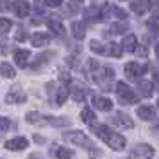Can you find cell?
Listing matches in <instances>:
<instances>
[{
    "mask_svg": "<svg viewBox=\"0 0 159 159\" xmlns=\"http://www.w3.org/2000/svg\"><path fill=\"white\" fill-rule=\"evenodd\" d=\"M63 138L67 139L69 143H72V145L83 147V148H87V150H94V148H96V147L92 145V141L87 138V134H83L81 130H72V132H67V134H63Z\"/></svg>",
    "mask_w": 159,
    "mask_h": 159,
    "instance_id": "cell-1",
    "label": "cell"
},
{
    "mask_svg": "<svg viewBox=\"0 0 159 159\" xmlns=\"http://www.w3.org/2000/svg\"><path fill=\"white\" fill-rule=\"evenodd\" d=\"M116 94H118V99L121 103H125V105H134V103H138V99H139L138 94L130 89L127 83H123V81H119L116 85Z\"/></svg>",
    "mask_w": 159,
    "mask_h": 159,
    "instance_id": "cell-2",
    "label": "cell"
},
{
    "mask_svg": "<svg viewBox=\"0 0 159 159\" xmlns=\"http://www.w3.org/2000/svg\"><path fill=\"white\" fill-rule=\"evenodd\" d=\"M94 80H96V83L101 89L110 90L112 89V81H114V70L110 67H103V69L98 70V74L94 76Z\"/></svg>",
    "mask_w": 159,
    "mask_h": 159,
    "instance_id": "cell-3",
    "label": "cell"
},
{
    "mask_svg": "<svg viewBox=\"0 0 159 159\" xmlns=\"http://www.w3.org/2000/svg\"><path fill=\"white\" fill-rule=\"evenodd\" d=\"M25 92L24 89L20 87V85H13L9 90H7V94H6V103L7 105H18V103H25Z\"/></svg>",
    "mask_w": 159,
    "mask_h": 159,
    "instance_id": "cell-4",
    "label": "cell"
},
{
    "mask_svg": "<svg viewBox=\"0 0 159 159\" xmlns=\"http://www.w3.org/2000/svg\"><path fill=\"white\" fill-rule=\"evenodd\" d=\"M105 143L109 145L112 150H123L125 148V145H127V139L123 138L121 134H114V132H110L107 139H105Z\"/></svg>",
    "mask_w": 159,
    "mask_h": 159,
    "instance_id": "cell-5",
    "label": "cell"
},
{
    "mask_svg": "<svg viewBox=\"0 0 159 159\" xmlns=\"http://www.w3.org/2000/svg\"><path fill=\"white\" fill-rule=\"evenodd\" d=\"M110 121H112L116 127H119V129H132V127H134V121H132L130 116H127L125 112H116Z\"/></svg>",
    "mask_w": 159,
    "mask_h": 159,
    "instance_id": "cell-6",
    "label": "cell"
},
{
    "mask_svg": "<svg viewBox=\"0 0 159 159\" xmlns=\"http://www.w3.org/2000/svg\"><path fill=\"white\" fill-rule=\"evenodd\" d=\"M132 157H139V159H152L154 157V148L150 145H145L141 143L138 147H134L132 150Z\"/></svg>",
    "mask_w": 159,
    "mask_h": 159,
    "instance_id": "cell-7",
    "label": "cell"
},
{
    "mask_svg": "<svg viewBox=\"0 0 159 159\" xmlns=\"http://www.w3.org/2000/svg\"><path fill=\"white\" fill-rule=\"evenodd\" d=\"M85 18H87V22H101L105 18V7L90 6L89 9L85 11Z\"/></svg>",
    "mask_w": 159,
    "mask_h": 159,
    "instance_id": "cell-8",
    "label": "cell"
},
{
    "mask_svg": "<svg viewBox=\"0 0 159 159\" xmlns=\"http://www.w3.org/2000/svg\"><path fill=\"white\" fill-rule=\"evenodd\" d=\"M13 11H15V15L18 18H25V16H29V13H31V6L27 0H15L13 2Z\"/></svg>",
    "mask_w": 159,
    "mask_h": 159,
    "instance_id": "cell-9",
    "label": "cell"
},
{
    "mask_svg": "<svg viewBox=\"0 0 159 159\" xmlns=\"http://www.w3.org/2000/svg\"><path fill=\"white\" fill-rule=\"evenodd\" d=\"M27 145H29V141L25 138H13L9 141H6V148L7 150H13V152H20V150H25L27 148Z\"/></svg>",
    "mask_w": 159,
    "mask_h": 159,
    "instance_id": "cell-10",
    "label": "cell"
},
{
    "mask_svg": "<svg viewBox=\"0 0 159 159\" xmlns=\"http://www.w3.org/2000/svg\"><path fill=\"white\" fill-rule=\"evenodd\" d=\"M143 72H145V67H141L136 61H130V63L125 65V74H127L130 80H138L139 76H143Z\"/></svg>",
    "mask_w": 159,
    "mask_h": 159,
    "instance_id": "cell-11",
    "label": "cell"
},
{
    "mask_svg": "<svg viewBox=\"0 0 159 159\" xmlns=\"http://www.w3.org/2000/svg\"><path fill=\"white\" fill-rule=\"evenodd\" d=\"M150 7H152L150 0H132V4H130V9L134 11L136 15H145Z\"/></svg>",
    "mask_w": 159,
    "mask_h": 159,
    "instance_id": "cell-12",
    "label": "cell"
},
{
    "mask_svg": "<svg viewBox=\"0 0 159 159\" xmlns=\"http://www.w3.org/2000/svg\"><path fill=\"white\" fill-rule=\"evenodd\" d=\"M47 27H49V31L54 33L56 36H63V33H65V27H63L61 20H58V16H51V18L47 20Z\"/></svg>",
    "mask_w": 159,
    "mask_h": 159,
    "instance_id": "cell-13",
    "label": "cell"
},
{
    "mask_svg": "<svg viewBox=\"0 0 159 159\" xmlns=\"http://www.w3.org/2000/svg\"><path fill=\"white\" fill-rule=\"evenodd\" d=\"M92 103L94 107L101 112H110L112 110V101L109 98H103V96H92Z\"/></svg>",
    "mask_w": 159,
    "mask_h": 159,
    "instance_id": "cell-14",
    "label": "cell"
},
{
    "mask_svg": "<svg viewBox=\"0 0 159 159\" xmlns=\"http://www.w3.org/2000/svg\"><path fill=\"white\" fill-rule=\"evenodd\" d=\"M138 118L145 119V121H152V119H156V109L152 105H141V107H138Z\"/></svg>",
    "mask_w": 159,
    "mask_h": 159,
    "instance_id": "cell-15",
    "label": "cell"
},
{
    "mask_svg": "<svg viewBox=\"0 0 159 159\" xmlns=\"http://www.w3.org/2000/svg\"><path fill=\"white\" fill-rule=\"evenodd\" d=\"M29 56H31V52L29 51H25V49H16L15 51V54H13V58H15V63L18 65V67H27V61H29Z\"/></svg>",
    "mask_w": 159,
    "mask_h": 159,
    "instance_id": "cell-16",
    "label": "cell"
},
{
    "mask_svg": "<svg viewBox=\"0 0 159 159\" xmlns=\"http://www.w3.org/2000/svg\"><path fill=\"white\" fill-rule=\"evenodd\" d=\"M31 42H33V45L34 47H45L47 43L51 42L49 34L47 33H33V36H31Z\"/></svg>",
    "mask_w": 159,
    "mask_h": 159,
    "instance_id": "cell-17",
    "label": "cell"
},
{
    "mask_svg": "<svg viewBox=\"0 0 159 159\" xmlns=\"http://www.w3.org/2000/svg\"><path fill=\"white\" fill-rule=\"evenodd\" d=\"M51 154L54 156L56 159H72V152L67 148H63V147H60V145H52V148H51Z\"/></svg>",
    "mask_w": 159,
    "mask_h": 159,
    "instance_id": "cell-18",
    "label": "cell"
},
{
    "mask_svg": "<svg viewBox=\"0 0 159 159\" xmlns=\"http://www.w3.org/2000/svg\"><path fill=\"white\" fill-rule=\"evenodd\" d=\"M70 31H72V36L76 40L85 38V24L83 22H72L70 24Z\"/></svg>",
    "mask_w": 159,
    "mask_h": 159,
    "instance_id": "cell-19",
    "label": "cell"
},
{
    "mask_svg": "<svg viewBox=\"0 0 159 159\" xmlns=\"http://www.w3.org/2000/svg\"><path fill=\"white\" fill-rule=\"evenodd\" d=\"M136 45H138V38L134 34H127L125 40H123V43H121V47H123L125 52H134L136 51Z\"/></svg>",
    "mask_w": 159,
    "mask_h": 159,
    "instance_id": "cell-20",
    "label": "cell"
},
{
    "mask_svg": "<svg viewBox=\"0 0 159 159\" xmlns=\"http://www.w3.org/2000/svg\"><path fill=\"white\" fill-rule=\"evenodd\" d=\"M130 29V25L127 22H116V24H112L109 29V34H121V33H127Z\"/></svg>",
    "mask_w": 159,
    "mask_h": 159,
    "instance_id": "cell-21",
    "label": "cell"
},
{
    "mask_svg": "<svg viewBox=\"0 0 159 159\" xmlns=\"http://www.w3.org/2000/svg\"><path fill=\"white\" fill-rule=\"evenodd\" d=\"M80 118H81V121H83L85 125H89V127L96 123V114H94V110H90V109H83Z\"/></svg>",
    "mask_w": 159,
    "mask_h": 159,
    "instance_id": "cell-22",
    "label": "cell"
},
{
    "mask_svg": "<svg viewBox=\"0 0 159 159\" xmlns=\"http://www.w3.org/2000/svg\"><path fill=\"white\" fill-rule=\"evenodd\" d=\"M25 119L29 123H34V125H47V116H40L38 112H29Z\"/></svg>",
    "mask_w": 159,
    "mask_h": 159,
    "instance_id": "cell-23",
    "label": "cell"
},
{
    "mask_svg": "<svg viewBox=\"0 0 159 159\" xmlns=\"http://www.w3.org/2000/svg\"><path fill=\"white\" fill-rule=\"evenodd\" d=\"M67 98H69V89L67 87H60L56 90V96H54V103L56 105H63L67 101Z\"/></svg>",
    "mask_w": 159,
    "mask_h": 159,
    "instance_id": "cell-24",
    "label": "cell"
},
{
    "mask_svg": "<svg viewBox=\"0 0 159 159\" xmlns=\"http://www.w3.org/2000/svg\"><path fill=\"white\" fill-rule=\"evenodd\" d=\"M47 123L52 127H69L70 119L69 118H54V116H47Z\"/></svg>",
    "mask_w": 159,
    "mask_h": 159,
    "instance_id": "cell-25",
    "label": "cell"
},
{
    "mask_svg": "<svg viewBox=\"0 0 159 159\" xmlns=\"http://www.w3.org/2000/svg\"><path fill=\"white\" fill-rule=\"evenodd\" d=\"M0 74L4 76V78H15V69H13V65L7 63V61H2L0 63Z\"/></svg>",
    "mask_w": 159,
    "mask_h": 159,
    "instance_id": "cell-26",
    "label": "cell"
},
{
    "mask_svg": "<svg viewBox=\"0 0 159 159\" xmlns=\"http://www.w3.org/2000/svg\"><path fill=\"white\" fill-rule=\"evenodd\" d=\"M89 47H90V51H94L96 54H109V52H107V47H105L101 42H98V40H90Z\"/></svg>",
    "mask_w": 159,
    "mask_h": 159,
    "instance_id": "cell-27",
    "label": "cell"
},
{
    "mask_svg": "<svg viewBox=\"0 0 159 159\" xmlns=\"http://www.w3.org/2000/svg\"><path fill=\"white\" fill-rule=\"evenodd\" d=\"M110 132H112V130H110L107 125H98V127L94 129V134H96V138H99L101 141H105V139H107V136H109Z\"/></svg>",
    "mask_w": 159,
    "mask_h": 159,
    "instance_id": "cell-28",
    "label": "cell"
},
{
    "mask_svg": "<svg viewBox=\"0 0 159 159\" xmlns=\"http://www.w3.org/2000/svg\"><path fill=\"white\" fill-rule=\"evenodd\" d=\"M107 52H109L110 56H114V58H119V56L123 54V49L119 47L118 43H114V42H112V43L107 45Z\"/></svg>",
    "mask_w": 159,
    "mask_h": 159,
    "instance_id": "cell-29",
    "label": "cell"
},
{
    "mask_svg": "<svg viewBox=\"0 0 159 159\" xmlns=\"http://www.w3.org/2000/svg\"><path fill=\"white\" fill-rule=\"evenodd\" d=\"M152 83H148V81H139V90H141V94L143 96H152Z\"/></svg>",
    "mask_w": 159,
    "mask_h": 159,
    "instance_id": "cell-30",
    "label": "cell"
},
{
    "mask_svg": "<svg viewBox=\"0 0 159 159\" xmlns=\"http://www.w3.org/2000/svg\"><path fill=\"white\" fill-rule=\"evenodd\" d=\"M11 27H13V24H11L7 18H0V33L2 34H6V33H9Z\"/></svg>",
    "mask_w": 159,
    "mask_h": 159,
    "instance_id": "cell-31",
    "label": "cell"
},
{
    "mask_svg": "<svg viewBox=\"0 0 159 159\" xmlns=\"http://www.w3.org/2000/svg\"><path fill=\"white\" fill-rule=\"evenodd\" d=\"M72 99L78 101V103H83L85 101V92L81 89H72Z\"/></svg>",
    "mask_w": 159,
    "mask_h": 159,
    "instance_id": "cell-32",
    "label": "cell"
},
{
    "mask_svg": "<svg viewBox=\"0 0 159 159\" xmlns=\"http://www.w3.org/2000/svg\"><path fill=\"white\" fill-rule=\"evenodd\" d=\"M11 127V119L6 116H0V132H7Z\"/></svg>",
    "mask_w": 159,
    "mask_h": 159,
    "instance_id": "cell-33",
    "label": "cell"
},
{
    "mask_svg": "<svg viewBox=\"0 0 159 159\" xmlns=\"http://www.w3.org/2000/svg\"><path fill=\"white\" fill-rule=\"evenodd\" d=\"M99 67V63L96 61L94 58H90V60H87V70H96Z\"/></svg>",
    "mask_w": 159,
    "mask_h": 159,
    "instance_id": "cell-34",
    "label": "cell"
},
{
    "mask_svg": "<svg viewBox=\"0 0 159 159\" xmlns=\"http://www.w3.org/2000/svg\"><path fill=\"white\" fill-rule=\"evenodd\" d=\"M63 4V0H45V6H49V7H60Z\"/></svg>",
    "mask_w": 159,
    "mask_h": 159,
    "instance_id": "cell-35",
    "label": "cell"
},
{
    "mask_svg": "<svg viewBox=\"0 0 159 159\" xmlns=\"http://www.w3.org/2000/svg\"><path fill=\"white\" fill-rule=\"evenodd\" d=\"M114 15H116V16H118V18H127V11H123L121 9V7H114Z\"/></svg>",
    "mask_w": 159,
    "mask_h": 159,
    "instance_id": "cell-36",
    "label": "cell"
},
{
    "mask_svg": "<svg viewBox=\"0 0 159 159\" xmlns=\"http://www.w3.org/2000/svg\"><path fill=\"white\" fill-rule=\"evenodd\" d=\"M136 52L141 54V56H147L148 54V49H147V45H136Z\"/></svg>",
    "mask_w": 159,
    "mask_h": 159,
    "instance_id": "cell-37",
    "label": "cell"
},
{
    "mask_svg": "<svg viewBox=\"0 0 159 159\" xmlns=\"http://www.w3.org/2000/svg\"><path fill=\"white\" fill-rule=\"evenodd\" d=\"M69 11H70V13H78V11H80V6H78V2H76V0H72V2L69 4Z\"/></svg>",
    "mask_w": 159,
    "mask_h": 159,
    "instance_id": "cell-38",
    "label": "cell"
},
{
    "mask_svg": "<svg viewBox=\"0 0 159 159\" xmlns=\"http://www.w3.org/2000/svg\"><path fill=\"white\" fill-rule=\"evenodd\" d=\"M148 27H152L154 31H159V22H157V18H152L148 22Z\"/></svg>",
    "mask_w": 159,
    "mask_h": 159,
    "instance_id": "cell-39",
    "label": "cell"
},
{
    "mask_svg": "<svg viewBox=\"0 0 159 159\" xmlns=\"http://www.w3.org/2000/svg\"><path fill=\"white\" fill-rule=\"evenodd\" d=\"M60 81H63V83H67V85H69V83H70V76L67 74V72H61V74H60Z\"/></svg>",
    "mask_w": 159,
    "mask_h": 159,
    "instance_id": "cell-40",
    "label": "cell"
},
{
    "mask_svg": "<svg viewBox=\"0 0 159 159\" xmlns=\"http://www.w3.org/2000/svg\"><path fill=\"white\" fill-rule=\"evenodd\" d=\"M67 65H70V67H78V58L69 56V58H67Z\"/></svg>",
    "mask_w": 159,
    "mask_h": 159,
    "instance_id": "cell-41",
    "label": "cell"
},
{
    "mask_svg": "<svg viewBox=\"0 0 159 159\" xmlns=\"http://www.w3.org/2000/svg\"><path fill=\"white\" fill-rule=\"evenodd\" d=\"M152 87H156L159 90V74H154V83H152Z\"/></svg>",
    "mask_w": 159,
    "mask_h": 159,
    "instance_id": "cell-42",
    "label": "cell"
},
{
    "mask_svg": "<svg viewBox=\"0 0 159 159\" xmlns=\"http://www.w3.org/2000/svg\"><path fill=\"white\" fill-rule=\"evenodd\" d=\"M154 134H156V136L159 138V121L156 123V125H154Z\"/></svg>",
    "mask_w": 159,
    "mask_h": 159,
    "instance_id": "cell-43",
    "label": "cell"
},
{
    "mask_svg": "<svg viewBox=\"0 0 159 159\" xmlns=\"http://www.w3.org/2000/svg\"><path fill=\"white\" fill-rule=\"evenodd\" d=\"M156 56H157V58H159V43H157V45H156Z\"/></svg>",
    "mask_w": 159,
    "mask_h": 159,
    "instance_id": "cell-44",
    "label": "cell"
},
{
    "mask_svg": "<svg viewBox=\"0 0 159 159\" xmlns=\"http://www.w3.org/2000/svg\"><path fill=\"white\" fill-rule=\"evenodd\" d=\"M157 107H159V99H157Z\"/></svg>",
    "mask_w": 159,
    "mask_h": 159,
    "instance_id": "cell-45",
    "label": "cell"
}]
</instances>
